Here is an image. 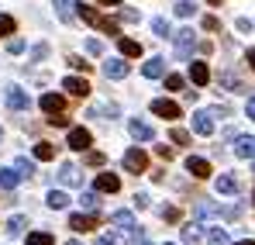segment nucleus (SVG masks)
I'll return each instance as SVG.
<instances>
[{
    "label": "nucleus",
    "mask_w": 255,
    "mask_h": 245,
    "mask_svg": "<svg viewBox=\"0 0 255 245\" xmlns=\"http://www.w3.org/2000/svg\"><path fill=\"white\" fill-rule=\"evenodd\" d=\"M183 242H186V245H197V242H200V232H197V225H186V228H183Z\"/></svg>",
    "instance_id": "obj_37"
},
{
    "label": "nucleus",
    "mask_w": 255,
    "mask_h": 245,
    "mask_svg": "<svg viewBox=\"0 0 255 245\" xmlns=\"http://www.w3.org/2000/svg\"><path fill=\"white\" fill-rule=\"evenodd\" d=\"M252 169H255V163H252Z\"/></svg>",
    "instance_id": "obj_57"
},
{
    "label": "nucleus",
    "mask_w": 255,
    "mask_h": 245,
    "mask_svg": "<svg viewBox=\"0 0 255 245\" xmlns=\"http://www.w3.org/2000/svg\"><path fill=\"white\" fill-rule=\"evenodd\" d=\"M66 245H80V242H66Z\"/></svg>",
    "instance_id": "obj_56"
},
{
    "label": "nucleus",
    "mask_w": 255,
    "mask_h": 245,
    "mask_svg": "<svg viewBox=\"0 0 255 245\" xmlns=\"http://www.w3.org/2000/svg\"><path fill=\"white\" fill-rule=\"evenodd\" d=\"M35 159H55V149H52V142H38V145H35Z\"/></svg>",
    "instance_id": "obj_30"
},
{
    "label": "nucleus",
    "mask_w": 255,
    "mask_h": 245,
    "mask_svg": "<svg viewBox=\"0 0 255 245\" xmlns=\"http://www.w3.org/2000/svg\"><path fill=\"white\" fill-rule=\"evenodd\" d=\"M214 190H217V194H238V176L221 173V176L214 180Z\"/></svg>",
    "instance_id": "obj_14"
},
{
    "label": "nucleus",
    "mask_w": 255,
    "mask_h": 245,
    "mask_svg": "<svg viewBox=\"0 0 255 245\" xmlns=\"http://www.w3.org/2000/svg\"><path fill=\"white\" fill-rule=\"evenodd\" d=\"M100 31H107V35H118V21L104 17V21H100Z\"/></svg>",
    "instance_id": "obj_42"
},
{
    "label": "nucleus",
    "mask_w": 255,
    "mask_h": 245,
    "mask_svg": "<svg viewBox=\"0 0 255 245\" xmlns=\"http://www.w3.org/2000/svg\"><path fill=\"white\" fill-rule=\"evenodd\" d=\"M69 66H73V69H90V62H83V59H80V55H73V59H69Z\"/></svg>",
    "instance_id": "obj_47"
},
{
    "label": "nucleus",
    "mask_w": 255,
    "mask_h": 245,
    "mask_svg": "<svg viewBox=\"0 0 255 245\" xmlns=\"http://www.w3.org/2000/svg\"><path fill=\"white\" fill-rule=\"evenodd\" d=\"M86 52H90V55H100V52H104V41L90 38V41H86Z\"/></svg>",
    "instance_id": "obj_43"
},
{
    "label": "nucleus",
    "mask_w": 255,
    "mask_h": 245,
    "mask_svg": "<svg viewBox=\"0 0 255 245\" xmlns=\"http://www.w3.org/2000/svg\"><path fill=\"white\" fill-rule=\"evenodd\" d=\"M172 41H176V55L179 59H186L190 52H193V45H197V38H193V28H179L176 35H169Z\"/></svg>",
    "instance_id": "obj_1"
},
{
    "label": "nucleus",
    "mask_w": 255,
    "mask_h": 245,
    "mask_svg": "<svg viewBox=\"0 0 255 245\" xmlns=\"http://www.w3.org/2000/svg\"><path fill=\"white\" fill-rule=\"evenodd\" d=\"M48 121L55 124V128H66V124H69V118H66V114H55V118H48Z\"/></svg>",
    "instance_id": "obj_49"
},
{
    "label": "nucleus",
    "mask_w": 255,
    "mask_h": 245,
    "mask_svg": "<svg viewBox=\"0 0 255 245\" xmlns=\"http://www.w3.org/2000/svg\"><path fill=\"white\" fill-rule=\"evenodd\" d=\"M152 31H155L159 38H169V35H172V28H169L166 17H155V21H152Z\"/></svg>",
    "instance_id": "obj_33"
},
{
    "label": "nucleus",
    "mask_w": 255,
    "mask_h": 245,
    "mask_svg": "<svg viewBox=\"0 0 255 245\" xmlns=\"http://www.w3.org/2000/svg\"><path fill=\"white\" fill-rule=\"evenodd\" d=\"M111 225H118V228H125V232H134V214H131V211H114V214H111Z\"/></svg>",
    "instance_id": "obj_20"
},
{
    "label": "nucleus",
    "mask_w": 255,
    "mask_h": 245,
    "mask_svg": "<svg viewBox=\"0 0 255 245\" xmlns=\"http://www.w3.org/2000/svg\"><path fill=\"white\" fill-rule=\"evenodd\" d=\"M73 7H76V14L83 17L86 24H93V28H100V21H104V17H100V14H97L93 7H86V3H73Z\"/></svg>",
    "instance_id": "obj_21"
},
{
    "label": "nucleus",
    "mask_w": 255,
    "mask_h": 245,
    "mask_svg": "<svg viewBox=\"0 0 255 245\" xmlns=\"http://www.w3.org/2000/svg\"><path fill=\"white\" fill-rule=\"evenodd\" d=\"M128 73H131V69H128L125 59H111V62L104 66V76H107V80H125Z\"/></svg>",
    "instance_id": "obj_10"
},
{
    "label": "nucleus",
    "mask_w": 255,
    "mask_h": 245,
    "mask_svg": "<svg viewBox=\"0 0 255 245\" xmlns=\"http://www.w3.org/2000/svg\"><path fill=\"white\" fill-rule=\"evenodd\" d=\"M55 14L59 21H73V0H55Z\"/></svg>",
    "instance_id": "obj_28"
},
{
    "label": "nucleus",
    "mask_w": 255,
    "mask_h": 245,
    "mask_svg": "<svg viewBox=\"0 0 255 245\" xmlns=\"http://www.w3.org/2000/svg\"><path fill=\"white\" fill-rule=\"evenodd\" d=\"M152 114H155V118H166V121H176V118H179V104L159 97V100H152Z\"/></svg>",
    "instance_id": "obj_3"
},
{
    "label": "nucleus",
    "mask_w": 255,
    "mask_h": 245,
    "mask_svg": "<svg viewBox=\"0 0 255 245\" xmlns=\"http://www.w3.org/2000/svg\"><path fill=\"white\" fill-rule=\"evenodd\" d=\"M128 128H131V138H134V142H152V138H155V128L145 124V121H131Z\"/></svg>",
    "instance_id": "obj_11"
},
{
    "label": "nucleus",
    "mask_w": 255,
    "mask_h": 245,
    "mask_svg": "<svg viewBox=\"0 0 255 245\" xmlns=\"http://www.w3.org/2000/svg\"><path fill=\"white\" fill-rule=\"evenodd\" d=\"M186 169L193 173V180H207V176H211V163L200 159V156H190V159H186Z\"/></svg>",
    "instance_id": "obj_9"
},
{
    "label": "nucleus",
    "mask_w": 255,
    "mask_h": 245,
    "mask_svg": "<svg viewBox=\"0 0 255 245\" xmlns=\"http://www.w3.org/2000/svg\"><path fill=\"white\" fill-rule=\"evenodd\" d=\"M193 214H197L200 221H207V218H221V207L211 204V201H197V204H193Z\"/></svg>",
    "instance_id": "obj_18"
},
{
    "label": "nucleus",
    "mask_w": 255,
    "mask_h": 245,
    "mask_svg": "<svg viewBox=\"0 0 255 245\" xmlns=\"http://www.w3.org/2000/svg\"><path fill=\"white\" fill-rule=\"evenodd\" d=\"M207 242H211V245H228V235H224V228H211V232H207Z\"/></svg>",
    "instance_id": "obj_36"
},
{
    "label": "nucleus",
    "mask_w": 255,
    "mask_h": 245,
    "mask_svg": "<svg viewBox=\"0 0 255 245\" xmlns=\"http://www.w3.org/2000/svg\"><path fill=\"white\" fill-rule=\"evenodd\" d=\"M118 48H121L125 59H138L141 55V41H134V38H118Z\"/></svg>",
    "instance_id": "obj_19"
},
{
    "label": "nucleus",
    "mask_w": 255,
    "mask_h": 245,
    "mask_svg": "<svg viewBox=\"0 0 255 245\" xmlns=\"http://www.w3.org/2000/svg\"><path fill=\"white\" fill-rule=\"evenodd\" d=\"M128 242H131V239H128L125 228H121V232H111V235H104V239H100V245H128Z\"/></svg>",
    "instance_id": "obj_26"
},
{
    "label": "nucleus",
    "mask_w": 255,
    "mask_h": 245,
    "mask_svg": "<svg viewBox=\"0 0 255 245\" xmlns=\"http://www.w3.org/2000/svg\"><path fill=\"white\" fill-rule=\"evenodd\" d=\"M17 183H21L17 169H0V190H14Z\"/></svg>",
    "instance_id": "obj_24"
},
{
    "label": "nucleus",
    "mask_w": 255,
    "mask_h": 245,
    "mask_svg": "<svg viewBox=\"0 0 255 245\" xmlns=\"http://www.w3.org/2000/svg\"><path fill=\"white\" fill-rule=\"evenodd\" d=\"M14 169H17V176H21V180H28V176H35V163H31V159H24V156H21V159L14 163Z\"/></svg>",
    "instance_id": "obj_27"
},
{
    "label": "nucleus",
    "mask_w": 255,
    "mask_h": 245,
    "mask_svg": "<svg viewBox=\"0 0 255 245\" xmlns=\"http://www.w3.org/2000/svg\"><path fill=\"white\" fill-rule=\"evenodd\" d=\"M155 152H159V156H162V159H166V163H169V159H172V149H169V145H159V149H155Z\"/></svg>",
    "instance_id": "obj_50"
},
{
    "label": "nucleus",
    "mask_w": 255,
    "mask_h": 245,
    "mask_svg": "<svg viewBox=\"0 0 255 245\" xmlns=\"http://www.w3.org/2000/svg\"><path fill=\"white\" fill-rule=\"evenodd\" d=\"M90 145H93V135L86 128H69V149L73 152H86Z\"/></svg>",
    "instance_id": "obj_4"
},
{
    "label": "nucleus",
    "mask_w": 255,
    "mask_h": 245,
    "mask_svg": "<svg viewBox=\"0 0 255 245\" xmlns=\"http://www.w3.org/2000/svg\"><path fill=\"white\" fill-rule=\"evenodd\" d=\"M80 204L86 207V214H93V211H97V207H100V197H97V194H93V190H86L83 197H80Z\"/></svg>",
    "instance_id": "obj_32"
},
{
    "label": "nucleus",
    "mask_w": 255,
    "mask_h": 245,
    "mask_svg": "<svg viewBox=\"0 0 255 245\" xmlns=\"http://www.w3.org/2000/svg\"><path fill=\"white\" fill-rule=\"evenodd\" d=\"M235 156H242V159H255V135H242V138L235 142Z\"/></svg>",
    "instance_id": "obj_15"
},
{
    "label": "nucleus",
    "mask_w": 255,
    "mask_h": 245,
    "mask_svg": "<svg viewBox=\"0 0 255 245\" xmlns=\"http://www.w3.org/2000/svg\"><path fill=\"white\" fill-rule=\"evenodd\" d=\"M24 225H28V218H24V214H14V218L7 221V235H21Z\"/></svg>",
    "instance_id": "obj_31"
},
{
    "label": "nucleus",
    "mask_w": 255,
    "mask_h": 245,
    "mask_svg": "<svg viewBox=\"0 0 255 245\" xmlns=\"http://www.w3.org/2000/svg\"><path fill=\"white\" fill-rule=\"evenodd\" d=\"M183 76H176V73H169V76H166V90H183Z\"/></svg>",
    "instance_id": "obj_41"
},
{
    "label": "nucleus",
    "mask_w": 255,
    "mask_h": 245,
    "mask_svg": "<svg viewBox=\"0 0 255 245\" xmlns=\"http://www.w3.org/2000/svg\"><path fill=\"white\" fill-rule=\"evenodd\" d=\"M190 80L197 83V86H207V83H211V69H207V62H190Z\"/></svg>",
    "instance_id": "obj_16"
},
{
    "label": "nucleus",
    "mask_w": 255,
    "mask_h": 245,
    "mask_svg": "<svg viewBox=\"0 0 255 245\" xmlns=\"http://www.w3.org/2000/svg\"><path fill=\"white\" fill-rule=\"evenodd\" d=\"M169 138L176 142V145H186V142H190V131H183V128H172Z\"/></svg>",
    "instance_id": "obj_39"
},
{
    "label": "nucleus",
    "mask_w": 255,
    "mask_h": 245,
    "mask_svg": "<svg viewBox=\"0 0 255 245\" xmlns=\"http://www.w3.org/2000/svg\"><path fill=\"white\" fill-rule=\"evenodd\" d=\"M45 204L52 207V211H62V207H69V197H66L62 190H48V197H45Z\"/></svg>",
    "instance_id": "obj_22"
},
{
    "label": "nucleus",
    "mask_w": 255,
    "mask_h": 245,
    "mask_svg": "<svg viewBox=\"0 0 255 245\" xmlns=\"http://www.w3.org/2000/svg\"><path fill=\"white\" fill-rule=\"evenodd\" d=\"M204 28H207V31H217V28H221V21H217V17H204Z\"/></svg>",
    "instance_id": "obj_48"
},
{
    "label": "nucleus",
    "mask_w": 255,
    "mask_h": 245,
    "mask_svg": "<svg viewBox=\"0 0 255 245\" xmlns=\"http://www.w3.org/2000/svg\"><path fill=\"white\" fill-rule=\"evenodd\" d=\"M190 124H193L197 135H214V114H211V111H197Z\"/></svg>",
    "instance_id": "obj_5"
},
{
    "label": "nucleus",
    "mask_w": 255,
    "mask_h": 245,
    "mask_svg": "<svg viewBox=\"0 0 255 245\" xmlns=\"http://www.w3.org/2000/svg\"><path fill=\"white\" fill-rule=\"evenodd\" d=\"M238 245H255V242H238Z\"/></svg>",
    "instance_id": "obj_55"
},
{
    "label": "nucleus",
    "mask_w": 255,
    "mask_h": 245,
    "mask_svg": "<svg viewBox=\"0 0 255 245\" xmlns=\"http://www.w3.org/2000/svg\"><path fill=\"white\" fill-rule=\"evenodd\" d=\"M238 31H245V35H252V21H245V17H242V21H238Z\"/></svg>",
    "instance_id": "obj_51"
},
{
    "label": "nucleus",
    "mask_w": 255,
    "mask_h": 245,
    "mask_svg": "<svg viewBox=\"0 0 255 245\" xmlns=\"http://www.w3.org/2000/svg\"><path fill=\"white\" fill-rule=\"evenodd\" d=\"M121 21H128V24H138V21H141V10H134V7H121Z\"/></svg>",
    "instance_id": "obj_38"
},
{
    "label": "nucleus",
    "mask_w": 255,
    "mask_h": 245,
    "mask_svg": "<svg viewBox=\"0 0 255 245\" xmlns=\"http://www.w3.org/2000/svg\"><path fill=\"white\" fill-rule=\"evenodd\" d=\"M42 111L48 114V118H55V114L66 111V100H62L59 93H45V97H42Z\"/></svg>",
    "instance_id": "obj_8"
},
{
    "label": "nucleus",
    "mask_w": 255,
    "mask_h": 245,
    "mask_svg": "<svg viewBox=\"0 0 255 245\" xmlns=\"http://www.w3.org/2000/svg\"><path fill=\"white\" fill-rule=\"evenodd\" d=\"M97 190L100 194H118L121 190V176L118 173H100L97 176Z\"/></svg>",
    "instance_id": "obj_7"
},
{
    "label": "nucleus",
    "mask_w": 255,
    "mask_h": 245,
    "mask_svg": "<svg viewBox=\"0 0 255 245\" xmlns=\"http://www.w3.org/2000/svg\"><path fill=\"white\" fill-rule=\"evenodd\" d=\"M100 3H107V7H111V3H125V0H100Z\"/></svg>",
    "instance_id": "obj_54"
},
{
    "label": "nucleus",
    "mask_w": 255,
    "mask_h": 245,
    "mask_svg": "<svg viewBox=\"0 0 255 245\" xmlns=\"http://www.w3.org/2000/svg\"><path fill=\"white\" fill-rule=\"evenodd\" d=\"M0 135H3V131H0Z\"/></svg>",
    "instance_id": "obj_58"
},
{
    "label": "nucleus",
    "mask_w": 255,
    "mask_h": 245,
    "mask_svg": "<svg viewBox=\"0 0 255 245\" xmlns=\"http://www.w3.org/2000/svg\"><path fill=\"white\" fill-rule=\"evenodd\" d=\"M221 83H224V86H231L235 93H242V90H245V86L238 83V76H231V73H224V76H221Z\"/></svg>",
    "instance_id": "obj_40"
},
{
    "label": "nucleus",
    "mask_w": 255,
    "mask_h": 245,
    "mask_svg": "<svg viewBox=\"0 0 255 245\" xmlns=\"http://www.w3.org/2000/svg\"><path fill=\"white\" fill-rule=\"evenodd\" d=\"M69 228H73V232H93V228H97V218H93V214H73V218H69Z\"/></svg>",
    "instance_id": "obj_17"
},
{
    "label": "nucleus",
    "mask_w": 255,
    "mask_h": 245,
    "mask_svg": "<svg viewBox=\"0 0 255 245\" xmlns=\"http://www.w3.org/2000/svg\"><path fill=\"white\" fill-rule=\"evenodd\" d=\"M28 245H55V239H52L48 232H31V235H28Z\"/></svg>",
    "instance_id": "obj_34"
},
{
    "label": "nucleus",
    "mask_w": 255,
    "mask_h": 245,
    "mask_svg": "<svg viewBox=\"0 0 255 245\" xmlns=\"http://www.w3.org/2000/svg\"><path fill=\"white\" fill-rule=\"evenodd\" d=\"M245 111H249V118H252V121H255V97H252V100H249V107H245Z\"/></svg>",
    "instance_id": "obj_52"
},
{
    "label": "nucleus",
    "mask_w": 255,
    "mask_h": 245,
    "mask_svg": "<svg viewBox=\"0 0 255 245\" xmlns=\"http://www.w3.org/2000/svg\"><path fill=\"white\" fill-rule=\"evenodd\" d=\"M7 48L17 55V52H24V41H21V38H10V41H7Z\"/></svg>",
    "instance_id": "obj_46"
},
{
    "label": "nucleus",
    "mask_w": 255,
    "mask_h": 245,
    "mask_svg": "<svg viewBox=\"0 0 255 245\" xmlns=\"http://www.w3.org/2000/svg\"><path fill=\"white\" fill-rule=\"evenodd\" d=\"M141 76H148V80H159V76H166V59H148L145 66H141Z\"/></svg>",
    "instance_id": "obj_13"
},
{
    "label": "nucleus",
    "mask_w": 255,
    "mask_h": 245,
    "mask_svg": "<svg viewBox=\"0 0 255 245\" xmlns=\"http://www.w3.org/2000/svg\"><path fill=\"white\" fill-rule=\"evenodd\" d=\"M86 166H104V152H86Z\"/></svg>",
    "instance_id": "obj_44"
},
{
    "label": "nucleus",
    "mask_w": 255,
    "mask_h": 245,
    "mask_svg": "<svg viewBox=\"0 0 255 245\" xmlns=\"http://www.w3.org/2000/svg\"><path fill=\"white\" fill-rule=\"evenodd\" d=\"M176 14H179V17H193V14H197V3H193V0H179V3H176Z\"/></svg>",
    "instance_id": "obj_35"
},
{
    "label": "nucleus",
    "mask_w": 255,
    "mask_h": 245,
    "mask_svg": "<svg viewBox=\"0 0 255 245\" xmlns=\"http://www.w3.org/2000/svg\"><path fill=\"white\" fill-rule=\"evenodd\" d=\"M118 114H121L118 104H97V107L90 111V118H118Z\"/></svg>",
    "instance_id": "obj_23"
},
{
    "label": "nucleus",
    "mask_w": 255,
    "mask_h": 245,
    "mask_svg": "<svg viewBox=\"0 0 255 245\" xmlns=\"http://www.w3.org/2000/svg\"><path fill=\"white\" fill-rule=\"evenodd\" d=\"M28 93L21 90V86H7V107H14V111H28Z\"/></svg>",
    "instance_id": "obj_6"
},
{
    "label": "nucleus",
    "mask_w": 255,
    "mask_h": 245,
    "mask_svg": "<svg viewBox=\"0 0 255 245\" xmlns=\"http://www.w3.org/2000/svg\"><path fill=\"white\" fill-rule=\"evenodd\" d=\"M159 214H162V218H166V221H179V211H176V207H162V211H159Z\"/></svg>",
    "instance_id": "obj_45"
},
{
    "label": "nucleus",
    "mask_w": 255,
    "mask_h": 245,
    "mask_svg": "<svg viewBox=\"0 0 255 245\" xmlns=\"http://www.w3.org/2000/svg\"><path fill=\"white\" fill-rule=\"evenodd\" d=\"M17 31V21L10 17V14H0V38H7V35H14Z\"/></svg>",
    "instance_id": "obj_29"
},
{
    "label": "nucleus",
    "mask_w": 255,
    "mask_h": 245,
    "mask_svg": "<svg viewBox=\"0 0 255 245\" xmlns=\"http://www.w3.org/2000/svg\"><path fill=\"white\" fill-rule=\"evenodd\" d=\"M125 169H128V173H134V176L145 173V169H148V156H145L141 149H128V152H125Z\"/></svg>",
    "instance_id": "obj_2"
},
{
    "label": "nucleus",
    "mask_w": 255,
    "mask_h": 245,
    "mask_svg": "<svg viewBox=\"0 0 255 245\" xmlns=\"http://www.w3.org/2000/svg\"><path fill=\"white\" fill-rule=\"evenodd\" d=\"M62 90L73 93V97H86V93H90V83L80 80V76H66V80H62Z\"/></svg>",
    "instance_id": "obj_12"
},
{
    "label": "nucleus",
    "mask_w": 255,
    "mask_h": 245,
    "mask_svg": "<svg viewBox=\"0 0 255 245\" xmlns=\"http://www.w3.org/2000/svg\"><path fill=\"white\" fill-rule=\"evenodd\" d=\"M249 62H252V69H255V48H249Z\"/></svg>",
    "instance_id": "obj_53"
},
{
    "label": "nucleus",
    "mask_w": 255,
    "mask_h": 245,
    "mask_svg": "<svg viewBox=\"0 0 255 245\" xmlns=\"http://www.w3.org/2000/svg\"><path fill=\"white\" fill-rule=\"evenodd\" d=\"M59 176H62L66 187H76V183H80V169H76L73 163H62V173H59Z\"/></svg>",
    "instance_id": "obj_25"
}]
</instances>
